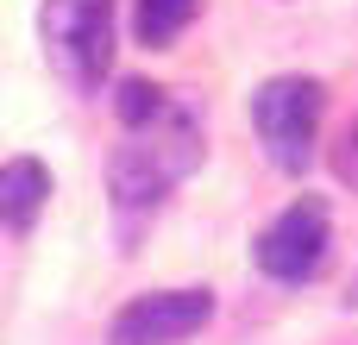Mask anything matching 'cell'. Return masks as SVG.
<instances>
[{
    "label": "cell",
    "mask_w": 358,
    "mask_h": 345,
    "mask_svg": "<svg viewBox=\"0 0 358 345\" xmlns=\"http://www.w3.org/2000/svg\"><path fill=\"white\" fill-rule=\"evenodd\" d=\"M195 163H201L195 119L170 107L157 126L132 132V138L107 157V189H113V201H120V207H157V201H164V189H170L176 176H189Z\"/></svg>",
    "instance_id": "cell-1"
},
{
    "label": "cell",
    "mask_w": 358,
    "mask_h": 345,
    "mask_svg": "<svg viewBox=\"0 0 358 345\" xmlns=\"http://www.w3.org/2000/svg\"><path fill=\"white\" fill-rule=\"evenodd\" d=\"M44 44L63 82L101 88L113 69V0H44Z\"/></svg>",
    "instance_id": "cell-2"
},
{
    "label": "cell",
    "mask_w": 358,
    "mask_h": 345,
    "mask_svg": "<svg viewBox=\"0 0 358 345\" xmlns=\"http://www.w3.org/2000/svg\"><path fill=\"white\" fill-rule=\"evenodd\" d=\"M321 113H327V88L315 75H277L258 88L252 101V126L258 138L271 145V157L283 170H302L315 157V132H321Z\"/></svg>",
    "instance_id": "cell-3"
},
{
    "label": "cell",
    "mask_w": 358,
    "mask_h": 345,
    "mask_svg": "<svg viewBox=\"0 0 358 345\" xmlns=\"http://www.w3.org/2000/svg\"><path fill=\"white\" fill-rule=\"evenodd\" d=\"M214 321V295L208 289H151L138 302H126L107 327V345H182Z\"/></svg>",
    "instance_id": "cell-4"
},
{
    "label": "cell",
    "mask_w": 358,
    "mask_h": 345,
    "mask_svg": "<svg viewBox=\"0 0 358 345\" xmlns=\"http://www.w3.org/2000/svg\"><path fill=\"white\" fill-rule=\"evenodd\" d=\"M321 258H327V201L321 195H302L258 233V270L277 283H308L321 270Z\"/></svg>",
    "instance_id": "cell-5"
},
{
    "label": "cell",
    "mask_w": 358,
    "mask_h": 345,
    "mask_svg": "<svg viewBox=\"0 0 358 345\" xmlns=\"http://www.w3.org/2000/svg\"><path fill=\"white\" fill-rule=\"evenodd\" d=\"M44 201H50V170H44L38 157H13V163H0V226L25 233V226L44 214Z\"/></svg>",
    "instance_id": "cell-6"
},
{
    "label": "cell",
    "mask_w": 358,
    "mask_h": 345,
    "mask_svg": "<svg viewBox=\"0 0 358 345\" xmlns=\"http://www.w3.org/2000/svg\"><path fill=\"white\" fill-rule=\"evenodd\" d=\"M195 13H201V0H138L132 6V31H138V44H170Z\"/></svg>",
    "instance_id": "cell-7"
},
{
    "label": "cell",
    "mask_w": 358,
    "mask_h": 345,
    "mask_svg": "<svg viewBox=\"0 0 358 345\" xmlns=\"http://www.w3.org/2000/svg\"><path fill=\"white\" fill-rule=\"evenodd\" d=\"M113 107H120V119H126V132H145V126H157V119L170 113V94H164L157 82H120V94H113Z\"/></svg>",
    "instance_id": "cell-8"
},
{
    "label": "cell",
    "mask_w": 358,
    "mask_h": 345,
    "mask_svg": "<svg viewBox=\"0 0 358 345\" xmlns=\"http://www.w3.org/2000/svg\"><path fill=\"white\" fill-rule=\"evenodd\" d=\"M334 176H340L346 189H358V119L340 132V145H334Z\"/></svg>",
    "instance_id": "cell-9"
}]
</instances>
